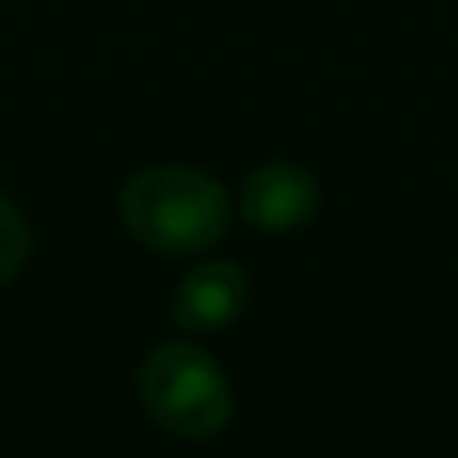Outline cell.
Instances as JSON below:
<instances>
[{
	"label": "cell",
	"mask_w": 458,
	"mask_h": 458,
	"mask_svg": "<svg viewBox=\"0 0 458 458\" xmlns=\"http://www.w3.org/2000/svg\"><path fill=\"white\" fill-rule=\"evenodd\" d=\"M248 297H252V284H248L243 266L216 257V261L193 266L180 279V288L171 297V319L184 333H225L243 315Z\"/></svg>",
	"instance_id": "4"
},
{
	"label": "cell",
	"mask_w": 458,
	"mask_h": 458,
	"mask_svg": "<svg viewBox=\"0 0 458 458\" xmlns=\"http://www.w3.org/2000/svg\"><path fill=\"white\" fill-rule=\"evenodd\" d=\"M319 211V180L310 166L275 157L261 162L257 171H248L243 189H239V216L266 234H288V229L310 225Z\"/></svg>",
	"instance_id": "3"
},
{
	"label": "cell",
	"mask_w": 458,
	"mask_h": 458,
	"mask_svg": "<svg viewBox=\"0 0 458 458\" xmlns=\"http://www.w3.org/2000/svg\"><path fill=\"white\" fill-rule=\"evenodd\" d=\"M117 216L126 234L157 257H202L229 229L234 202L216 175L198 166H144L117 193Z\"/></svg>",
	"instance_id": "1"
},
{
	"label": "cell",
	"mask_w": 458,
	"mask_h": 458,
	"mask_svg": "<svg viewBox=\"0 0 458 458\" xmlns=\"http://www.w3.org/2000/svg\"><path fill=\"white\" fill-rule=\"evenodd\" d=\"M135 386L144 413L180 440H207L225 431L229 413H234V391H229L225 369L193 342L153 346L135 373Z\"/></svg>",
	"instance_id": "2"
},
{
	"label": "cell",
	"mask_w": 458,
	"mask_h": 458,
	"mask_svg": "<svg viewBox=\"0 0 458 458\" xmlns=\"http://www.w3.org/2000/svg\"><path fill=\"white\" fill-rule=\"evenodd\" d=\"M28 257H32V225L14 207V198L0 193V288L19 279Z\"/></svg>",
	"instance_id": "5"
}]
</instances>
